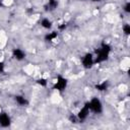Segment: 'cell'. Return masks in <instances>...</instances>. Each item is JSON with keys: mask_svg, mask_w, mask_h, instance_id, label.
<instances>
[{"mask_svg": "<svg viewBox=\"0 0 130 130\" xmlns=\"http://www.w3.org/2000/svg\"><path fill=\"white\" fill-rule=\"evenodd\" d=\"M111 52V47L108 44H103L102 47L96 50V57L94 59V63H102L106 61Z\"/></svg>", "mask_w": 130, "mask_h": 130, "instance_id": "1", "label": "cell"}, {"mask_svg": "<svg viewBox=\"0 0 130 130\" xmlns=\"http://www.w3.org/2000/svg\"><path fill=\"white\" fill-rule=\"evenodd\" d=\"M88 106H89V110L95 114H101L103 112V104L101 100L98 98H92L88 102Z\"/></svg>", "mask_w": 130, "mask_h": 130, "instance_id": "2", "label": "cell"}, {"mask_svg": "<svg viewBox=\"0 0 130 130\" xmlns=\"http://www.w3.org/2000/svg\"><path fill=\"white\" fill-rule=\"evenodd\" d=\"M67 83H68V81H67V79L65 77H63L61 75H58V77H57V79L55 81L54 88L59 90V91H63L67 87Z\"/></svg>", "mask_w": 130, "mask_h": 130, "instance_id": "3", "label": "cell"}, {"mask_svg": "<svg viewBox=\"0 0 130 130\" xmlns=\"http://www.w3.org/2000/svg\"><path fill=\"white\" fill-rule=\"evenodd\" d=\"M94 64V57L92 56V54L87 53L83 56L82 58V65L84 68H91L92 65Z\"/></svg>", "mask_w": 130, "mask_h": 130, "instance_id": "4", "label": "cell"}, {"mask_svg": "<svg viewBox=\"0 0 130 130\" xmlns=\"http://www.w3.org/2000/svg\"><path fill=\"white\" fill-rule=\"evenodd\" d=\"M89 112H90V110H89V106H88V103H86V104L79 110V112H78V114H77V119L80 120V121L85 120V119L88 117Z\"/></svg>", "mask_w": 130, "mask_h": 130, "instance_id": "5", "label": "cell"}, {"mask_svg": "<svg viewBox=\"0 0 130 130\" xmlns=\"http://www.w3.org/2000/svg\"><path fill=\"white\" fill-rule=\"evenodd\" d=\"M11 124V119L10 116L5 113V112H1L0 113V126L1 127H8Z\"/></svg>", "mask_w": 130, "mask_h": 130, "instance_id": "6", "label": "cell"}, {"mask_svg": "<svg viewBox=\"0 0 130 130\" xmlns=\"http://www.w3.org/2000/svg\"><path fill=\"white\" fill-rule=\"evenodd\" d=\"M12 57L14 59H16L17 61H21L25 58V53H24L23 50H21L19 48H16L12 51Z\"/></svg>", "mask_w": 130, "mask_h": 130, "instance_id": "7", "label": "cell"}, {"mask_svg": "<svg viewBox=\"0 0 130 130\" xmlns=\"http://www.w3.org/2000/svg\"><path fill=\"white\" fill-rule=\"evenodd\" d=\"M16 104L18 106H21V107H24V106H27L28 105V101L26 100V98L24 95H21V94H18V95H15L14 98Z\"/></svg>", "mask_w": 130, "mask_h": 130, "instance_id": "8", "label": "cell"}, {"mask_svg": "<svg viewBox=\"0 0 130 130\" xmlns=\"http://www.w3.org/2000/svg\"><path fill=\"white\" fill-rule=\"evenodd\" d=\"M52 21L49 19V18H47V17H45V18H43L42 20H41V25L44 27V28H46V29H50L51 27H52Z\"/></svg>", "mask_w": 130, "mask_h": 130, "instance_id": "9", "label": "cell"}, {"mask_svg": "<svg viewBox=\"0 0 130 130\" xmlns=\"http://www.w3.org/2000/svg\"><path fill=\"white\" fill-rule=\"evenodd\" d=\"M57 37H58V32L56 30H54V31H51V32H49V34H47L45 36V41H47V42H53Z\"/></svg>", "mask_w": 130, "mask_h": 130, "instance_id": "10", "label": "cell"}, {"mask_svg": "<svg viewBox=\"0 0 130 130\" xmlns=\"http://www.w3.org/2000/svg\"><path fill=\"white\" fill-rule=\"evenodd\" d=\"M95 88H96L98 90H100V91L106 90V89L108 88V81H103V82H101V83H98V84L95 85Z\"/></svg>", "mask_w": 130, "mask_h": 130, "instance_id": "11", "label": "cell"}, {"mask_svg": "<svg viewBox=\"0 0 130 130\" xmlns=\"http://www.w3.org/2000/svg\"><path fill=\"white\" fill-rule=\"evenodd\" d=\"M58 6V1L57 0H49L48 1V9L49 10H54Z\"/></svg>", "mask_w": 130, "mask_h": 130, "instance_id": "12", "label": "cell"}, {"mask_svg": "<svg viewBox=\"0 0 130 130\" xmlns=\"http://www.w3.org/2000/svg\"><path fill=\"white\" fill-rule=\"evenodd\" d=\"M37 83L40 84L41 86H47L48 81H47V79H45V78H40V79L37 80Z\"/></svg>", "mask_w": 130, "mask_h": 130, "instance_id": "13", "label": "cell"}, {"mask_svg": "<svg viewBox=\"0 0 130 130\" xmlns=\"http://www.w3.org/2000/svg\"><path fill=\"white\" fill-rule=\"evenodd\" d=\"M123 31L125 32V35H129V34H130V25H129L128 23L124 24V26H123Z\"/></svg>", "mask_w": 130, "mask_h": 130, "instance_id": "14", "label": "cell"}, {"mask_svg": "<svg viewBox=\"0 0 130 130\" xmlns=\"http://www.w3.org/2000/svg\"><path fill=\"white\" fill-rule=\"evenodd\" d=\"M124 11L127 12V13L130 12V3H129V2H127V3L125 4V6H124Z\"/></svg>", "mask_w": 130, "mask_h": 130, "instance_id": "15", "label": "cell"}, {"mask_svg": "<svg viewBox=\"0 0 130 130\" xmlns=\"http://www.w3.org/2000/svg\"><path fill=\"white\" fill-rule=\"evenodd\" d=\"M4 67H5L4 62H0V73H2L4 71Z\"/></svg>", "mask_w": 130, "mask_h": 130, "instance_id": "16", "label": "cell"}, {"mask_svg": "<svg viewBox=\"0 0 130 130\" xmlns=\"http://www.w3.org/2000/svg\"><path fill=\"white\" fill-rule=\"evenodd\" d=\"M65 27H66V25H65L64 23H63V25H59V29H60V30H63Z\"/></svg>", "mask_w": 130, "mask_h": 130, "instance_id": "17", "label": "cell"}, {"mask_svg": "<svg viewBox=\"0 0 130 130\" xmlns=\"http://www.w3.org/2000/svg\"><path fill=\"white\" fill-rule=\"evenodd\" d=\"M92 2H101V1H103V0H91Z\"/></svg>", "mask_w": 130, "mask_h": 130, "instance_id": "18", "label": "cell"}, {"mask_svg": "<svg viewBox=\"0 0 130 130\" xmlns=\"http://www.w3.org/2000/svg\"><path fill=\"white\" fill-rule=\"evenodd\" d=\"M2 6V0H0V7Z\"/></svg>", "mask_w": 130, "mask_h": 130, "instance_id": "19", "label": "cell"}]
</instances>
